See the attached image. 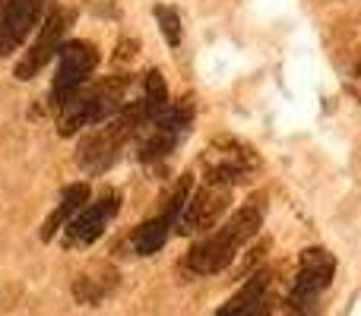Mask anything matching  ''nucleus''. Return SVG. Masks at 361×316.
<instances>
[{"instance_id":"1","label":"nucleus","mask_w":361,"mask_h":316,"mask_svg":"<svg viewBox=\"0 0 361 316\" xmlns=\"http://www.w3.org/2000/svg\"><path fill=\"white\" fill-rule=\"evenodd\" d=\"M260 218H263L260 206H244V209H238L235 215H231L228 222H225L222 228L216 231V234L203 237V241H200L197 247L187 253L184 266L190 269V272H197V275L222 272V269L228 266L231 260H235L238 247H244V244H247L250 237L257 234V228H260Z\"/></svg>"},{"instance_id":"2","label":"nucleus","mask_w":361,"mask_h":316,"mask_svg":"<svg viewBox=\"0 0 361 316\" xmlns=\"http://www.w3.org/2000/svg\"><path fill=\"white\" fill-rule=\"evenodd\" d=\"M127 86H130L127 76H111V80L92 82L89 89H80V92L61 108V114H57V124H61L57 130H61L63 137H70V133L82 130V127H92V124H102V120L114 118V114L124 108Z\"/></svg>"},{"instance_id":"3","label":"nucleus","mask_w":361,"mask_h":316,"mask_svg":"<svg viewBox=\"0 0 361 316\" xmlns=\"http://www.w3.org/2000/svg\"><path fill=\"white\" fill-rule=\"evenodd\" d=\"M146 124H152V118H149L143 101L124 105L111 120H108V127H102L99 133H89V137L82 139L80 165L86 168V171H95V174L105 171V168L118 158L121 146H124L130 137H137V130H143Z\"/></svg>"},{"instance_id":"4","label":"nucleus","mask_w":361,"mask_h":316,"mask_svg":"<svg viewBox=\"0 0 361 316\" xmlns=\"http://www.w3.org/2000/svg\"><path fill=\"white\" fill-rule=\"evenodd\" d=\"M99 67V48L92 42H63L57 51V76L51 86V101L61 111Z\"/></svg>"},{"instance_id":"5","label":"nucleus","mask_w":361,"mask_h":316,"mask_svg":"<svg viewBox=\"0 0 361 316\" xmlns=\"http://www.w3.org/2000/svg\"><path fill=\"white\" fill-rule=\"evenodd\" d=\"M73 19H76V13L70 10V6H57V10H51V16L44 19L42 35L35 38L32 51L16 63V76H19V80H32V76H35L38 70L51 61V54H57V51H61L63 35H67V29L73 25Z\"/></svg>"},{"instance_id":"6","label":"nucleus","mask_w":361,"mask_h":316,"mask_svg":"<svg viewBox=\"0 0 361 316\" xmlns=\"http://www.w3.org/2000/svg\"><path fill=\"white\" fill-rule=\"evenodd\" d=\"M231 203V193L228 187H219V184H206L203 190H197L190 199L184 203L178 218V228L180 234H197V231H206L222 218V212L228 209Z\"/></svg>"},{"instance_id":"7","label":"nucleus","mask_w":361,"mask_h":316,"mask_svg":"<svg viewBox=\"0 0 361 316\" xmlns=\"http://www.w3.org/2000/svg\"><path fill=\"white\" fill-rule=\"evenodd\" d=\"M333 269H336V263H333V256L326 250L311 247L301 253V269H298V279H295L292 298H288L295 310H305V307H311L317 301V294L330 285Z\"/></svg>"},{"instance_id":"8","label":"nucleus","mask_w":361,"mask_h":316,"mask_svg":"<svg viewBox=\"0 0 361 316\" xmlns=\"http://www.w3.org/2000/svg\"><path fill=\"white\" fill-rule=\"evenodd\" d=\"M187 199H190V177H184L178 184L175 196L169 199V206H165L162 215L149 218V222H143L137 231H133V250H137L140 256H152L156 250L165 247V241H169V231L175 228V222L180 218V209H184Z\"/></svg>"},{"instance_id":"9","label":"nucleus","mask_w":361,"mask_h":316,"mask_svg":"<svg viewBox=\"0 0 361 316\" xmlns=\"http://www.w3.org/2000/svg\"><path fill=\"white\" fill-rule=\"evenodd\" d=\"M44 0H0V54H10L42 19Z\"/></svg>"},{"instance_id":"10","label":"nucleus","mask_w":361,"mask_h":316,"mask_svg":"<svg viewBox=\"0 0 361 316\" xmlns=\"http://www.w3.org/2000/svg\"><path fill=\"white\" fill-rule=\"evenodd\" d=\"M118 209H121V193H114V190L105 193L99 203L80 209V215L67 225V244H73V247H86V244L99 241L102 231H105V225L111 222Z\"/></svg>"},{"instance_id":"11","label":"nucleus","mask_w":361,"mask_h":316,"mask_svg":"<svg viewBox=\"0 0 361 316\" xmlns=\"http://www.w3.org/2000/svg\"><path fill=\"white\" fill-rule=\"evenodd\" d=\"M273 313V288L267 275H254L235 298L219 307L216 316H269Z\"/></svg>"},{"instance_id":"12","label":"nucleus","mask_w":361,"mask_h":316,"mask_svg":"<svg viewBox=\"0 0 361 316\" xmlns=\"http://www.w3.org/2000/svg\"><path fill=\"white\" fill-rule=\"evenodd\" d=\"M86 199H89V187H86V184H70L67 190H63V196H61V203H57V209L51 212L48 222H44V228H42V237H44V241H51V237L57 234V228H61V225L67 222L73 212L86 209Z\"/></svg>"},{"instance_id":"13","label":"nucleus","mask_w":361,"mask_h":316,"mask_svg":"<svg viewBox=\"0 0 361 316\" xmlns=\"http://www.w3.org/2000/svg\"><path fill=\"white\" fill-rule=\"evenodd\" d=\"M156 19L162 23L165 38H169L171 44H178L180 42V19H178V13L171 10V6H156Z\"/></svg>"},{"instance_id":"14","label":"nucleus","mask_w":361,"mask_h":316,"mask_svg":"<svg viewBox=\"0 0 361 316\" xmlns=\"http://www.w3.org/2000/svg\"><path fill=\"white\" fill-rule=\"evenodd\" d=\"M355 73H358V76H361V61H358V67H355Z\"/></svg>"}]
</instances>
